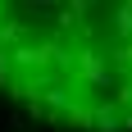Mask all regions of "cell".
I'll use <instances>...</instances> for the list:
<instances>
[{
    "instance_id": "6da1fadb",
    "label": "cell",
    "mask_w": 132,
    "mask_h": 132,
    "mask_svg": "<svg viewBox=\"0 0 132 132\" xmlns=\"http://www.w3.org/2000/svg\"><path fill=\"white\" fill-rule=\"evenodd\" d=\"M0 87L37 119L128 132L132 0H0Z\"/></svg>"
}]
</instances>
